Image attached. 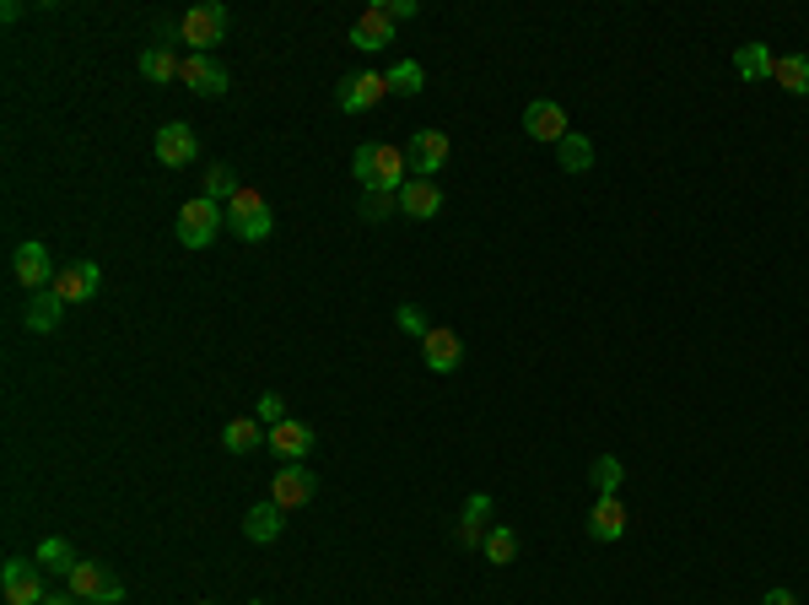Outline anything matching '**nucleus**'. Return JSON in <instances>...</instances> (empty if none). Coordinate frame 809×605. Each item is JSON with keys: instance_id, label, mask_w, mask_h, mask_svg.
Listing matches in <instances>:
<instances>
[{"instance_id": "f257e3e1", "label": "nucleus", "mask_w": 809, "mask_h": 605, "mask_svg": "<svg viewBox=\"0 0 809 605\" xmlns=\"http://www.w3.org/2000/svg\"><path fill=\"white\" fill-rule=\"evenodd\" d=\"M351 173L362 179V190H389V195H400L411 179V163H405V152L400 146H389V141H368V146H357V157H351Z\"/></svg>"}, {"instance_id": "f03ea898", "label": "nucleus", "mask_w": 809, "mask_h": 605, "mask_svg": "<svg viewBox=\"0 0 809 605\" xmlns=\"http://www.w3.org/2000/svg\"><path fill=\"white\" fill-rule=\"evenodd\" d=\"M227 227L244 238V244H265L270 238V227H276V216H270V201L259 195V190H238L233 195V205H227Z\"/></svg>"}, {"instance_id": "7ed1b4c3", "label": "nucleus", "mask_w": 809, "mask_h": 605, "mask_svg": "<svg viewBox=\"0 0 809 605\" xmlns=\"http://www.w3.org/2000/svg\"><path fill=\"white\" fill-rule=\"evenodd\" d=\"M179 38H184L194 55H211L227 38V5H189L184 16H179Z\"/></svg>"}, {"instance_id": "20e7f679", "label": "nucleus", "mask_w": 809, "mask_h": 605, "mask_svg": "<svg viewBox=\"0 0 809 605\" xmlns=\"http://www.w3.org/2000/svg\"><path fill=\"white\" fill-rule=\"evenodd\" d=\"M222 227H227V205L205 201V195L189 201L184 211H179V244H184V249H205Z\"/></svg>"}, {"instance_id": "39448f33", "label": "nucleus", "mask_w": 809, "mask_h": 605, "mask_svg": "<svg viewBox=\"0 0 809 605\" xmlns=\"http://www.w3.org/2000/svg\"><path fill=\"white\" fill-rule=\"evenodd\" d=\"M383 92H389V76L357 70V76H346V81L335 87V103H340V114H368V109H378Z\"/></svg>"}, {"instance_id": "423d86ee", "label": "nucleus", "mask_w": 809, "mask_h": 605, "mask_svg": "<svg viewBox=\"0 0 809 605\" xmlns=\"http://www.w3.org/2000/svg\"><path fill=\"white\" fill-rule=\"evenodd\" d=\"M11 270H16V281L27 287V292H44V287H55V260H49V249L38 244V238H27V244H16V255H11Z\"/></svg>"}, {"instance_id": "0eeeda50", "label": "nucleus", "mask_w": 809, "mask_h": 605, "mask_svg": "<svg viewBox=\"0 0 809 605\" xmlns=\"http://www.w3.org/2000/svg\"><path fill=\"white\" fill-rule=\"evenodd\" d=\"M0 579H5V605H44V579H38V568L27 562V557H5V568H0Z\"/></svg>"}, {"instance_id": "6e6552de", "label": "nucleus", "mask_w": 809, "mask_h": 605, "mask_svg": "<svg viewBox=\"0 0 809 605\" xmlns=\"http://www.w3.org/2000/svg\"><path fill=\"white\" fill-rule=\"evenodd\" d=\"M151 152H157V163H162V168H189V163H200V141H194V131H189L184 120L162 125L157 141H151Z\"/></svg>"}, {"instance_id": "1a4fd4ad", "label": "nucleus", "mask_w": 809, "mask_h": 605, "mask_svg": "<svg viewBox=\"0 0 809 605\" xmlns=\"http://www.w3.org/2000/svg\"><path fill=\"white\" fill-rule=\"evenodd\" d=\"M405 163H411V179H432L437 168L448 163V135L442 131H416L405 141Z\"/></svg>"}, {"instance_id": "9d476101", "label": "nucleus", "mask_w": 809, "mask_h": 605, "mask_svg": "<svg viewBox=\"0 0 809 605\" xmlns=\"http://www.w3.org/2000/svg\"><path fill=\"white\" fill-rule=\"evenodd\" d=\"M313 486H318V481H313V471L303 466V460H292V466H281V471H276V481H270V503H281V508L292 514V508H303V503L313 497Z\"/></svg>"}, {"instance_id": "9b49d317", "label": "nucleus", "mask_w": 809, "mask_h": 605, "mask_svg": "<svg viewBox=\"0 0 809 605\" xmlns=\"http://www.w3.org/2000/svg\"><path fill=\"white\" fill-rule=\"evenodd\" d=\"M394 44V16L383 11V0L378 5H368L357 22H351V49H368V55H378V49H389Z\"/></svg>"}, {"instance_id": "f8f14e48", "label": "nucleus", "mask_w": 809, "mask_h": 605, "mask_svg": "<svg viewBox=\"0 0 809 605\" xmlns=\"http://www.w3.org/2000/svg\"><path fill=\"white\" fill-rule=\"evenodd\" d=\"M179 81H184L189 92H200V98H222L233 76L216 66L211 55H184V70H179Z\"/></svg>"}, {"instance_id": "ddd939ff", "label": "nucleus", "mask_w": 809, "mask_h": 605, "mask_svg": "<svg viewBox=\"0 0 809 605\" xmlns=\"http://www.w3.org/2000/svg\"><path fill=\"white\" fill-rule=\"evenodd\" d=\"M524 131L535 135V141H551V146H561L566 141V109L561 103H551V98H540V103H529L524 109Z\"/></svg>"}, {"instance_id": "4468645a", "label": "nucleus", "mask_w": 809, "mask_h": 605, "mask_svg": "<svg viewBox=\"0 0 809 605\" xmlns=\"http://www.w3.org/2000/svg\"><path fill=\"white\" fill-rule=\"evenodd\" d=\"M422 362H427L432 373H453V368L464 362V340L453 336V330H442V325H432V336L422 340Z\"/></svg>"}, {"instance_id": "2eb2a0df", "label": "nucleus", "mask_w": 809, "mask_h": 605, "mask_svg": "<svg viewBox=\"0 0 809 605\" xmlns=\"http://www.w3.org/2000/svg\"><path fill=\"white\" fill-rule=\"evenodd\" d=\"M98 287H103V270L92 266V260H76V266H65L55 276V292H60L65 303H87Z\"/></svg>"}, {"instance_id": "dca6fc26", "label": "nucleus", "mask_w": 809, "mask_h": 605, "mask_svg": "<svg viewBox=\"0 0 809 605\" xmlns=\"http://www.w3.org/2000/svg\"><path fill=\"white\" fill-rule=\"evenodd\" d=\"M65 309H70V303H65L55 287L33 292V303H27V330H33V336H55V330H60V320H65Z\"/></svg>"}, {"instance_id": "f3484780", "label": "nucleus", "mask_w": 809, "mask_h": 605, "mask_svg": "<svg viewBox=\"0 0 809 605\" xmlns=\"http://www.w3.org/2000/svg\"><path fill=\"white\" fill-rule=\"evenodd\" d=\"M265 444L281 455V466H292V460H303V455L313 449V427H308V422H292V416H286L281 427H270V438H265Z\"/></svg>"}, {"instance_id": "a211bd4d", "label": "nucleus", "mask_w": 809, "mask_h": 605, "mask_svg": "<svg viewBox=\"0 0 809 605\" xmlns=\"http://www.w3.org/2000/svg\"><path fill=\"white\" fill-rule=\"evenodd\" d=\"M437 211H442V190H437L432 179H411V184L400 190V216H416V222H432Z\"/></svg>"}, {"instance_id": "6ab92c4d", "label": "nucleus", "mask_w": 809, "mask_h": 605, "mask_svg": "<svg viewBox=\"0 0 809 605\" xmlns=\"http://www.w3.org/2000/svg\"><path fill=\"white\" fill-rule=\"evenodd\" d=\"M588 536L594 540H621L626 536V503L621 497H594V508H588Z\"/></svg>"}, {"instance_id": "aec40b11", "label": "nucleus", "mask_w": 809, "mask_h": 605, "mask_svg": "<svg viewBox=\"0 0 809 605\" xmlns=\"http://www.w3.org/2000/svg\"><path fill=\"white\" fill-rule=\"evenodd\" d=\"M281 530H286V508H281V503H254L249 519H244V536H249L254 546H270Z\"/></svg>"}, {"instance_id": "412c9836", "label": "nucleus", "mask_w": 809, "mask_h": 605, "mask_svg": "<svg viewBox=\"0 0 809 605\" xmlns=\"http://www.w3.org/2000/svg\"><path fill=\"white\" fill-rule=\"evenodd\" d=\"M65 579H70V595H76V601H87V605H98L103 595H109V584H114V579L103 573V562H76Z\"/></svg>"}, {"instance_id": "4be33fe9", "label": "nucleus", "mask_w": 809, "mask_h": 605, "mask_svg": "<svg viewBox=\"0 0 809 605\" xmlns=\"http://www.w3.org/2000/svg\"><path fill=\"white\" fill-rule=\"evenodd\" d=\"M486 519H492V497L486 492H475L470 503H464V519H459V546L470 551V546H486Z\"/></svg>"}, {"instance_id": "5701e85b", "label": "nucleus", "mask_w": 809, "mask_h": 605, "mask_svg": "<svg viewBox=\"0 0 809 605\" xmlns=\"http://www.w3.org/2000/svg\"><path fill=\"white\" fill-rule=\"evenodd\" d=\"M265 438H270V433H265L254 416H233V422L222 427V449H227V455H254Z\"/></svg>"}, {"instance_id": "b1692460", "label": "nucleus", "mask_w": 809, "mask_h": 605, "mask_svg": "<svg viewBox=\"0 0 809 605\" xmlns=\"http://www.w3.org/2000/svg\"><path fill=\"white\" fill-rule=\"evenodd\" d=\"M179 70H184V60H179L168 44H151V49H141V76H146V81L168 87V81H179Z\"/></svg>"}, {"instance_id": "393cba45", "label": "nucleus", "mask_w": 809, "mask_h": 605, "mask_svg": "<svg viewBox=\"0 0 809 605\" xmlns=\"http://www.w3.org/2000/svg\"><path fill=\"white\" fill-rule=\"evenodd\" d=\"M772 66H777V55H772L766 44H740V49H734V76H740V81H766Z\"/></svg>"}, {"instance_id": "a878e982", "label": "nucleus", "mask_w": 809, "mask_h": 605, "mask_svg": "<svg viewBox=\"0 0 809 605\" xmlns=\"http://www.w3.org/2000/svg\"><path fill=\"white\" fill-rule=\"evenodd\" d=\"M772 81H777L783 92H794V98H809V55H777Z\"/></svg>"}, {"instance_id": "bb28decb", "label": "nucleus", "mask_w": 809, "mask_h": 605, "mask_svg": "<svg viewBox=\"0 0 809 605\" xmlns=\"http://www.w3.org/2000/svg\"><path fill=\"white\" fill-rule=\"evenodd\" d=\"M557 163H561V173H588V168H594V141L572 131V135H566V141L557 146Z\"/></svg>"}, {"instance_id": "cd10ccee", "label": "nucleus", "mask_w": 809, "mask_h": 605, "mask_svg": "<svg viewBox=\"0 0 809 605\" xmlns=\"http://www.w3.org/2000/svg\"><path fill=\"white\" fill-rule=\"evenodd\" d=\"M244 184H238V173L227 168V163H211L205 168V201H216V205H233V195H238Z\"/></svg>"}, {"instance_id": "c85d7f7f", "label": "nucleus", "mask_w": 809, "mask_h": 605, "mask_svg": "<svg viewBox=\"0 0 809 605\" xmlns=\"http://www.w3.org/2000/svg\"><path fill=\"white\" fill-rule=\"evenodd\" d=\"M588 481H594V492H599V497H616V492H621V481H626L621 460H616V455H599V460L588 466Z\"/></svg>"}, {"instance_id": "c756f323", "label": "nucleus", "mask_w": 809, "mask_h": 605, "mask_svg": "<svg viewBox=\"0 0 809 605\" xmlns=\"http://www.w3.org/2000/svg\"><path fill=\"white\" fill-rule=\"evenodd\" d=\"M33 562H38V568H49V573H70V568H76L81 557L70 551V540L49 536V540H44V546H38V557H33Z\"/></svg>"}, {"instance_id": "7c9ffc66", "label": "nucleus", "mask_w": 809, "mask_h": 605, "mask_svg": "<svg viewBox=\"0 0 809 605\" xmlns=\"http://www.w3.org/2000/svg\"><path fill=\"white\" fill-rule=\"evenodd\" d=\"M383 76H389V92H400V98H416L427 87V70L416 66V60H400L394 70H383Z\"/></svg>"}, {"instance_id": "2f4dec72", "label": "nucleus", "mask_w": 809, "mask_h": 605, "mask_svg": "<svg viewBox=\"0 0 809 605\" xmlns=\"http://www.w3.org/2000/svg\"><path fill=\"white\" fill-rule=\"evenodd\" d=\"M481 551H486V562H492V568H507V562L518 557V536H513L507 525H492V536H486Z\"/></svg>"}, {"instance_id": "473e14b6", "label": "nucleus", "mask_w": 809, "mask_h": 605, "mask_svg": "<svg viewBox=\"0 0 809 605\" xmlns=\"http://www.w3.org/2000/svg\"><path fill=\"white\" fill-rule=\"evenodd\" d=\"M400 211V195H389V190H362V216L368 222H383V216H394Z\"/></svg>"}, {"instance_id": "72a5a7b5", "label": "nucleus", "mask_w": 809, "mask_h": 605, "mask_svg": "<svg viewBox=\"0 0 809 605\" xmlns=\"http://www.w3.org/2000/svg\"><path fill=\"white\" fill-rule=\"evenodd\" d=\"M394 320H400V330H405V336H416V340L432 336V325H427V314H422L416 303H400V309H394Z\"/></svg>"}, {"instance_id": "f704fd0d", "label": "nucleus", "mask_w": 809, "mask_h": 605, "mask_svg": "<svg viewBox=\"0 0 809 605\" xmlns=\"http://www.w3.org/2000/svg\"><path fill=\"white\" fill-rule=\"evenodd\" d=\"M259 422H265V427H281V422H286V405H281L276 390H265V395H259Z\"/></svg>"}, {"instance_id": "c9c22d12", "label": "nucleus", "mask_w": 809, "mask_h": 605, "mask_svg": "<svg viewBox=\"0 0 809 605\" xmlns=\"http://www.w3.org/2000/svg\"><path fill=\"white\" fill-rule=\"evenodd\" d=\"M383 11H389L394 22H405V16H416V0H383Z\"/></svg>"}, {"instance_id": "e433bc0d", "label": "nucleus", "mask_w": 809, "mask_h": 605, "mask_svg": "<svg viewBox=\"0 0 809 605\" xmlns=\"http://www.w3.org/2000/svg\"><path fill=\"white\" fill-rule=\"evenodd\" d=\"M761 605H799V601H794V590H766V601Z\"/></svg>"}, {"instance_id": "4c0bfd02", "label": "nucleus", "mask_w": 809, "mask_h": 605, "mask_svg": "<svg viewBox=\"0 0 809 605\" xmlns=\"http://www.w3.org/2000/svg\"><path fill=\"white\" fill-rule=\"evenodd\" d=\"M44 605H76V595H49Z\"/></svg>"}, {"instance_id": "58836bf2", "label": "nucleus", "mask_w": 809, "mask_h": 605, "mask_svg": "<svg viewBox=\"0 0 809 605\" xmlns=\"http://www.w3.org/2000/svg\"><path fill=\"white\" fill-rule=\"evenodd\" d=\"M200 605H216V601H200Z\"/></svg>"}, {"instance_id": "ea45409f", "label": "nucleus", "mask_w": 809, "mask_h": 605, "mask_svg": "<svg viewBox=\"0 0 809 605\" xmlns=\"http://www.w3.org/2000/svg\"><path fill=\"white\" fill-rule=\"evenodd\" d=\"M249 605H265V601H249Z\"/></svg>"}]
</instances>
